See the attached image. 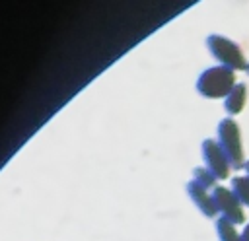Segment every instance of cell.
<instances>
[{
    "mask_svg": "<svg viewBox=\"0 0 249 241\" xmlns=\"http://www.w3.org/2000/svg\"><path fill=\"white\" fill-rule=\"evenodd\" d=\"M245 101H247V86L245 84H235V87L226 97L224 107H226V111L230 115H237L245 107Z\"/></svg>",
    "mask_w": 249,
    "mask_h": 241,
    "instance_id": "52a82bcc",
    "label": "cell"
},
{
    "mask_svg": "<svg viewBox=\"0 0 249 241\" xmlns=\"http://www.w3.org/2000/svg\"><path fill=\"white\" fill-rule=\"evenodd\" d=\"M218 144L228 157L231 169H241L245 165L243 159V146H241V132L233 119H222L218 124Z\"/></svg>",
    "mask_w": 249,
    "mask_h": 241,
    "instance_id": "7a4b0ae2",
    "label": "cell"
},
{
    "mask_svg": "<svg viewBox=\"0 0 249 241\" xmlns=\"http://www.w3.org/2000/svg\"><path fill=\"white\" fill-rule=\"evenodd\" d=\"M243 167H245V173L249 175V161H245V165H243Z\"/></svg>",
    "mask_w": 249,
    "mask_h": 241,
    "instance_id": "7c38bea8",
    "label": "cell"
},
{
    "mask_svg": "<svg viewBox=\"0 0 249 241\" xmlns=\"http://www.w3.org/2000/svg\"><path fill=\"white\" fill-rule=\"evenodd\" d=\"M193 173H195V179H193V181H196V183H198L200 187H204L206 190H208V189L214 190V189L218 187V185H216V177H214L206 167H196Z\"/></svg>",
    "mask_w": 249,
    "mask_h": 241,
    "instance_id": "30bf717a",
    "label": "cell"
},
{
    "mask_svg": "<svg viewBox=\"0 0 249 241\" xmlns=\"http://www.w3.org/2000/svg\"><path fill=\"white\" fill-rule=\"evenodd\" d=\"M206 45L212 52V56L220 62V66H226L230 70H247V60L239 49L237 43L222 37V35H210L206 39Z\"/></svg>",
    "mask_w": 249,
    "mask_h": 241,
    "instance_id": "3957f363",
    "label": "cell"
},
{
    "mask_svg": "<svg viewBox=\"0 0 249 241\" xmlns=\"http://www.w3.org/2000/svg\"><path fill=\"white\" fill-rule=\"evenodd\" d=\"M245 72H247V74H249V64H247V70H245Z\"/></svg>",
    "mask_w": 249,
    "mask_h": 241,
    "instance_id": "4fadbf2b",
    "label": "cell"
},
{
    "mask_svg": "<svg viewBox=\"0 0 249 241\" xmlns=\"http://www.w3.org/2000/svg\"><path fill=\"white\" fill-rule=\"evenodd\" d=\"M212 196H214V204H216V210L222 214V218L230 220L231 224H243L245 222V214H243V208H241V202L237 200V196L233 194L231 189H226V187H216L212 190Z\"/></svg>",
    "mask_w": 249,
    "mask_h": 241,
    "instance_id": "277c9868",
    "label": "cell"
},
{
    "mask_svg": "<svg viewBox=\"0 0 249 241\" xmlns=\"http://www.w3.org/2000/svg\"><path fill=\"white\" fill-rule=\"evenodd\" d=\"M241 239H243V241H249V224H247L245 229L241 231Z\"/></svg>",
    "mask_w": 249,
    "mask_h": 241,
    "instance_id": "8fae6325",
    "label": "cell"
},
{
    "mask_svg": "<svg viewBox=\"0 0 249 241\" xmlns=\"http://www.w3.org/2000/svg\"><path fill=\"white\" fill-rule=\"evenodd\" d=\"M233 87H235V74L226 66H212L204 70L196 82V89L210 99L228 97Z\"/></svg>",
    "mask_w": 249,
    "mask_h": 241,
    "instance_id": "6da1fadb",
    "label": "cell"
},
{
    "mask_svg": "<svg viewBox=\"0 0 249 241\" xmlns=\"http://www.w3.org/2000/svg\"><path fill=\"white\" fill-rule=\"evenodd\" d=\"M187 192H189L191 200L195 202V206H196L204 216L212 218V216L218 214L216 204H214V196H212L204 187H200L196 181H191V183L187 185Z\"/></svg>",
    "mask_w": 249,
    "mask_h": 241,
    "instance_id": "8992f818",
    "label": "cell"
},
{
    "mask_svg": "<svg viewBox=\"0 0 249 241\" xmlns=\"http://www.w3.org/2000/svg\"><path fill=\"white\" fill-rule=\"evenodd\" d=\"M202 157H204V163H206V169L216 177V179H226L230 175V161L228 157L224 155L222 148L218 142L214 140H204L202 142Z\"/></svg>",
    "mask_w": 249,
    "mask_h": 241,
    "instance_id": "5b68a950",
    "label": "cell"
},
{
    "mask_svg": "<svg viewBox=\"0 0 249 241\" xmlns=\"http://www.w3.org/2000/svg\"><path fill=\"white\" fill-rule=\"evenodd\" d=\"M231 190L237 196V200L245 206H249V175H239L231 179Z\"/></svg>",
    "mask_w": 249,
    "mask_h": 241,
    "instance_id": "9c48e42d",
    "label": "cell"
},
{
    "mask_svg": "<svg viewBox=\"0 0 249 241\" xmlns=\"http://www.w3.org/2000/svg\"><path fill=\"white\" fill-rule=\"evenodd\" d=\"M216 231H218L220 241H243L241 233H237V229H235V224H231L230 220H226L222 216L216 220Z\"/></svg>",
    "mask_w": 249,
    "mask_h": 241,
    "instance_id": "ba28073f",
    "label": "cell"
}]
</instances>
